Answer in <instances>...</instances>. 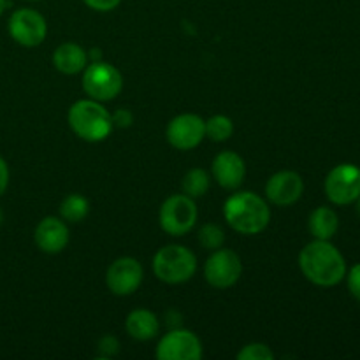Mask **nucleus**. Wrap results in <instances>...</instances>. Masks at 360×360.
Masks as SVG:
<instances>
[{"instance_id":"f257e3e1","label":"nucleus","mask_w":360,"mask_h":360,"mask_svg":"<svg viewBox=\"0 0 360 360\" xmlns=\"http://www.w3.org/2000/svg\"><path fill=\"white\" fill-rule=\"evenodd\" d=\"M299 267L306 280L319 287H334L347 274V264L340 250L323 239H315L302 248Z\"/></svg>"},{"instance_id":"f03ea898","label":"nucleus","mask_w":360,"mask_h":360,"mask_svg":"<svg viewBox=\"0 0 360 360\" xmlns=\"http://www.w3.org/2000/svg\"><path fill=\"white\" fill-rule=\"evenodd\" d=\"M224 217L236 232L255 236L269 225L271 211L266 200L253 192H238L225 200Z\"/></svg>"},{"instance_id":"7ed1b4c3","label":"nucleus","mask_w":360,"mask_h":360,"mask_svg":"<svg viewBox=\"0 0 360 360\" xmlns=\"http://www.w3.org/2000/svg\"><path fill=\"white\" fill-rule=\"evenodd\" d=\"M67 118L74 134L88 143H101L112 130L111 115L101 102L94 98L74 102Z\"/></svg>"},{"instance_id":"20e7f679","label":"nucleus","mask_w":360,"mask_h":360,"mask_svg":"<svg viewBox=\"0 0 360 360\" xmlns=\"http://www.w3.org/2000/svg\"><path fill=\"white\" fill-rule=\"evenodd\" d=\"M195 269L197 259L192 250H188L186 246H164L153 257V273L164 283H185L193 276Z\"/></svg>"},{"instance_id":"39448f33","label":"nucleus","mask_w":360,"mask_h":360,"mask_svg":"<svg viewBox=\"0 0 360 360\" xmlns=\"http://www.w3.org/2000/svg\"><path fill=\"white\" fill-rule=\"evenodd\" d=\"M162 231L171 236H185L197 221V206L186 193H176L165 199L158 214Z\"/></svg>"},{"instance_id":"423d86ee","label":"nucleus","mask_w":360,"mask_h":360,"mask_svg":"<svg viewBox=\"0 0 360 360\" xmlns=\"http://www.w3.org/2000/svg\"><path fill=\"white\" fill-rule=\"evenodd\" d=\"M83 88L88 97L94 101H112L122 91L123 77L111 63L94 62L91 65L84 67Z\"/></svg>"},{"instance_id":"0eeeda50","label":"nucleus","mask_w":360,"mask_h":360,"mask_svg":"<svg viewBox=\"0 0 360 360\" xmlns=\"http://www.w3.org/2000/svg\"><path fill=\"white\" fill-rule=\"evenodd\" d=\"M243 273L241 259L236 252L227 248L214 250L213 255L207 259L204 266V278L207 283L214 288H231L232 285L238 283Z\"/></svg>"},{"instance_id":"6e6552de","label":"nucleus","mask_w":360,"mask_h":360,"mask_svg":"<svg viewBox=\"0 0 360 360\" xmlns=\"http://www.w3.org/2000/svg\"><path fill=\"white\" fill-rule=\"evenodd\" d=\"M326 193L338 206H348L360 195V169L354 164H340L326 179Z\"/></svg>"},{"instance_id":"1a4fd4ad","label":"nucleus","mask_w":360,"mask_h":360,"mask_svg":"<svg viewBox=\"0 0 360 360\" xmlns=\"http://www.w3.org/2000/svg\"><path fill=\"white\" fill-rule=\"evenodd\" d=\"M9 34L18 44L25 48H34L46 39L48 25H46L44 16L37 11L18 9L9 20Z\"/></svg>"},{"instance_id":"9d476101","label":"nucleus","mask_w":360,"mask_h":360,"mask_svg":"<svg viewBox=\"0 0 360 360\" xmlns=\"http://www.w3.org/2000/svg\"><path fill=\"white\" fill-rule=\"evenodd\" d=\"M167 141L176 150L188 151L199 146L206 137V122L199 115L185 112L172 118L167 125Z\"/></svg>"},{"instance_id":"9b49d317","label":"nucleus","mask_w":360,"mask_h":360,"mask_svg":"<svg viewBox=\"0 0 360 360\" xmlns=\"http://www.w3.org/2000/svg\"><path fill=\"white\" fill-rule=\"evenodd\" d=\"M160 360H200L202 345L199 338L186 329H176L165 334L157 347Z\"/></svg>"},{"instance_id":"f8f14e48","label":"nucleus","mask_w":360,"mask_h":360,"mask_svg":"<svg viewBox=\"0 0 360 360\" xmlns=\"http://www.w3.org/2000/svg\"><path fill=\"white\" fill-rule=\"evenodd\" d=\"M143 266L132 257L116 259L105 273V285L115 295H130L143 283Z\"/></svg>"},{"instance_id":"ddd939ff","label":"nucleus","mask_w":360,"mask_h":360,"mask_svg":"<svg viewBox=\"0 0 360 360\" xmlns=\"http://www.w3.org/2000/svg\"><path fill=\"white\" fill-rule=\"evenodd\" d=\"M304 192V181L294 171H280L269 178L266 185V195L274 206L287 207L297 202Z\"/></svg>"},{"instance_id":"4468645a","label":"nucleus","mask_w":360,"mask_h":360,"mask_svg":"<svg viewBox=\"0 0 360 360\" xmlns=\"http://www.w3.org/2000/svg\"><path fill=\"white\" fill-rule=\"evenodd\" d=\"M211 171L218 185L227 190H236L245 181L246 164L234 151H221L213 160Z\"/></svg>"},{"instance_id":"2eb2a0df","label":"nucleus","mask_w":360,"mask_h":360,"mask_svg":"<svg viewBox=\"0 0 360 360\" xmlns=\"http://www.w3.org/2000/svg\"><path fill=\"white\" fill-rule=\"evenodd\" d=\"M35 245L44 253H60L69 243V229L65 221L58 218L48 217L35 229Z\"/></svg>"},{"instance_id":"dca6fc26","label":"nucleus","mask_w":360,"mask_h":360,"mask_svg":"<svg viewBox=\"0 0 360 360\" xmlns=\"http://www.w3.org/2000/svg\"><path fill=\"white\" fill-rule=\"evenodd\" d=\"M86 62L88 56L84 49L74 42H63L53 53V65L67 76H74V74L84 70Z\"/></svg>"},{"instance_id":"f3484780","label":"nucleus","mask_w":360,"mask_h":360,"mask_svg":"<svg viewBox=\"0 0 360 360\" xmlns=\"http://www.w3.org/2000/svg\"><path fill=\"white\" fill-rule=\"evenodd\" d=\"M125 329L130 338L137 341H150L160 330V323L155 313L148 311V309H134L129 316H127Z\"/></svg>"},{"instance_id":"a211bd4d","label":"nucleus","mask_w":360,"mask_h":360,"mask_svg":"<svg viewBox=\"0 0 360 360\" xmlns=\"http://www.w3.org/2000/svg\"><path fill=\"white\" fill-rule=\"evenodd\" d=\"M338 227H340V220H338V214L330 207L320 206L309 214L308 229L315 239L329 241L338 232Z\"/></svg>"},{"instance_id":"6ab92c4d","label":"nucleus","mask_w":360,"mask_h":360,"mask_svg":"<svg viewBox=\"0 0 360 360\" xmlns=\"http://www.w3.org/2000/svg\"><path fill=\"white\" fill-rule=\"evenodd\" d=\"M88 211H90V204L79 193H72V195L65 197L60 204V214L62 220L70 221V224H77L86 218Z\"/></svg>"},{"instance_id":"aec40b11","label":"nucleus","mask_w":360,"mask_h":360,"mask_svg":"<svg viewBox=\"0 0 360 360\" xmlns=\"http://www.w3.org/2000/svg\"><path fill=\"white\" fill-rule=\"evenodd\" d=\"M210 188V176L204 169H190L183 178V192L192 199L202 197Z\"/></svg>"},{"instance_id":"412c9836","label":"nucleus","mask_w":360,"mask_h":360,"mask_svg":"<svg viewBox=\"0 0 360 360\" xmlns=\"http://www.w3.org/2000/svg\"><path fill=\"white\" fill-rule=\"evenodd\" d=\"M232 134H234V123L229 116L214 115L206 122V136L211 141L224 143V141L231 139Z\"/></svg>"},{"instance_id":"4be33fe9","label":"nucleus","mask_w":360,"mask_h":360,"mask_svg":"<svg viewBox=\"0 0 360 360\" xmlns=\"http://www.w3.org/2000/svg\"><path fill=\"white\" fill-rule=\"evenodd\" d=\"M224 241H225V234H224V231L218 227V225L206 224L199 231V243L202 248L214 252V250L221 248Z\"/></svg>"},{"instance_id":"5701e85b","label":"nucleus","mask_w":360,"mask_h":360,"mask_svg":"<svg viewBox=\"0 0 360 360\" xmlns=\"http://www.w3.org/2000/svg\"><path fill=\"white\" fill-rule=\"evenodd\" d=\"M239 360H273L274 354L264 343H250L238 354Z\"/></svg>"},{"instance_id":"b1692460","label":"nucleus","mask_w":360,"mask_h":360,"mask_svg":"<svg viewBox=\"0 0 360 360\" xmlns=\"http://www.w3.org/2000/svg\"><path fill=\"white\" fill-rule=\"evenodd\" d=\"M97 348L102 357H112L120 352V343L115 336H104L98 341Z\"/></svg>"},{"instance_id":"393cba45","label":"nucleus","mask_w":360,"mask_h":360,"mask_svg":"<svg viewBox=\"0 0 360 360\" xmlns=\"http://www.w3.org/2000/svg\"><path fill=\"white\" fill-rule=\"evenodd\" d=\"M348 290L357 301H360V264L354 266L348 274Z\"/></svg>"},{"instance_id":"a878e982","label":"nucleus","mask_w":360,"mask_h":360,"mask_svg":"<svg viewBox=\"0 0 360 360\" xmlns=\"http://www.w3.org/2000/svg\"><path fill=\"white\" fill-rule=\"evenodd\" d=\"M120 2H122V0H84V4H86L90 9L98 11V13H108V11L116 9V7L120 6Z\"/></svg>"},{"instance_id":"bb28decb","label":"nucleus","mask_w":360,"mask_h":360,"mask_svg":"<svg viewBox=\"0 0 360 360\" xmlns=\"http://www.w3.org/2000/svg\"><path fill=\"white\" fill-rule=\"evenodd\" d=\"M112 127H120V129H125V127L132 125V112L129 109H118L115 115H111Z\"/></svg>"},{"instance_id":"cd10ccee","label":"nucleus","mask_w":360,"mask_h":360,"mask_svg":"<svg viewBox=\"0 0 360 360\" xmlns=\"http://www.w3.org/2000/svg\"><path fill=\"white\" fill-rule=\"evenodd\" d=\"M7 185H9V169H7L6 160L0 157V195L6 192Z\"/></svg>"},{"instance_id":"c85d7f7f","label":"nucleus","mask_w":360,"mask_h":360,"mask_svg":"<svg viewBox=\"0 0 360 360\" xmlns=\"http://www.w3.org/2000/svg\"><path fill=\"white\" fill-rule=\"evenodd\" d=\"M7 7V0H0V16H2V13L6 11Z\"/></svg>"},{"instance_id":"c756f323","label":"nucleus","mask_w":360,"mask_h":360,"mask_svg":"<svg viewBox=\"0 0 360 360\" xmlns=\"http://www.w3.org/2000/svg\"><path fill=\"white\" fill-rule=\"evenodd\" d=\"M2 221H4V211L0 210V225H2Z\"/></svg>"},{"instance_id":"7c9ffc66","label":"nucleus","mask_w":360,"mask_h":360,"mask_svg":"<svg viewBox=\"0 0 360 360\" xmlns=\"http://www.w3.org/2000/svg\"><path fill=\"white\" fill-rule=\"evenodd\" d=\"M357 200H359V206H357V207H359V213H360V195H359Z\"/></svg>"}]
</instances>
